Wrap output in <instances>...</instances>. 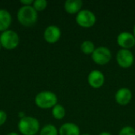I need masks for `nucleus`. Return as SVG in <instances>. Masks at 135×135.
I'll list each match as a JSON object with an SVG mask.
<instances>
[{
  "label": "nucleus",
  "mask_w": 135,
  "mask_h": 135,
  "mask_svg": "<svg viewBox=\"0 0 135 135\" xmlns=\"http://www.w3.org/2000/svg\"><path fill=\"white\" fill-rule=\"evenodd\" d=\"M17 17L21 25L31 27L37 21L38 13L32 6H22L17 11Z\"/></svg>",
  "instance_id": "obj_1"
},
{
  "label": "nucleus",
  "mask_w": 135,
  "mask_h": 135,
  "mask_svg": "<svg viewBox=\"0 0 135 135\" xmlns=\"http://www.w3.org/2000/svg\"><path fill=\"white\" fill-rule=\"evenodd\" d=\"M19 132L23 135H36L40 131V124L37 119L32 116H25L17 124Z\"/></svg>",
  "instance_id": "obj_2"
},
{
  "label": "nucleus",
  "mask_w": 135,
  "mask_h": 135,
  "mask_svg": "<svg viewBox=\"0 0 135 135\" xmlns=\"http://www.w3.org/2000/svg\"><path fill=\"white\" fill-rule=\"evenodd\" d=\"M36 105L41 109L53 108L58 104L57 95L51 91H42L35 97Z\"/></svg>",
  "instance_id": "obj_3"
},
{
  "label": "nucleus",
  "mask_w": 135,
  "mask_h": 135,
  "mask_svg": "<svg viewBox=\"0 0 135 135\" xmlns=\"http://www.w3.org/2000/svg\"><path fill=\"white\" fill-rule=\"evenodd\" d=\"M97 20L96 14L89 9H81L75 17L78 25L84 28L93 27L97 22Z\"/></svg>",
  "instance_id": "obj_4"
},
{
  "label": "nucleus",
  "mask_w": 135,
  "mask_h": 135,
  "mask_svg": "<svg viewBox=\"0 0 135 135\" xmlns=\"http://www.w3.org/2000/svg\"><path fill=\"white\" fill-rule=\"evenodd\" d=\"M20 42L18 34L11 29H8L0 34V43L2 47L7 50L16 48Z\"/></svg>",
  "instance_id": "obj_5"
},
{
  "label": "nucleus",
  "mask_w": 135,
  "mask_h": 135,
  "mask_svg": "<svg viewBox=\"0 0 135 135\" xmlns=\"http://www.w3.org/2000/svg\"><path fill=\"white\" fill-rule=\"evenodd\" d=\"M93 61L100 66H104L110 62L112 58V54L111 50L104 46L96 47L93 53L91 55Z\"/></svg>",
  "instance_id": "obj_6"
},
{
  "label": "nucleus",
  "mask_w": 135,
  "mask_h": 135,
  "mask_svg": "<svg viewBox=\"0 0 135 135\" xmlns=\"http://www.w3.org/2000/svg\"><path fill=\"white\" fill-rule=\"evenodd\" d=\"M116 62L123 69L131 67L134 62V56L131 50L119 49L116 54Z\"/></svg>",
  "instance_id": "obj_7"
},
{
  "label": "nucleus",
  "mask_w": 135,
  "mask_h": 135,
  "mask_svg": "<svg viewBox=\"0 0 135 135\" xmlns=\"http://www.w3.org/2000/svg\"><path fill=\"white\" fill-rule=\"evenodd\" d=\"M116 42L121 49L131 50L135 46V37L133 33L127 31L122 32L117 36Z\"/></svg>",
  "instance_id": "obj_8"
},
{
  "label": "nucleus",
  "mask_w": 135,
  "mask_h": 135,
  "mask_svg": "<svg viewBox=\"0 0 135 135\" xmlns=\"http://www.w3.org/2000/svg\"><path fill=\"white\" fill-rule=\"evenodd\" d=\"M87 81L89 85L93 89H100L104 85L105 77L101 71L98 70H93L88 74Z\"/></svg>",
  "instance_id": "obj_9"
},
{
  "label": "nucleus",
  "mask_w": 135,
  "mask_h": 135,
  "mask_svg": "<svg viewBox=\"0 0 135 135\" xmlns=\"http://www.w3.org/2000/svg\"><path fill=\"white\" fill-rule=\"evenodd\" d=\"M132 97V92L129 88L122 87L116 91L115 94V100L119 105L126 106L131 103Z\"/></svg>",
  "instance_id": "obj_10"
},
{
  "label": "nucleus",
  "mask_w": 135,
  "mask_h": 135,
  "mask_svg": "<svg viewBox=\"0 0 135 135\" xmlns=\"http://www.w3.org/2000/svg\"><path fill=\"white\" fill-rule=\"evenodd\" d=\"M61 29L54 25L47 26L44 32V38L48 44H55L61 37Z\"/></svg>",
  "instance_id": "obj_11"
},
{
  "label": "nucleus",
  "mask_w": 135,
  "mask_h": 135,
  "mask_svg": "<svg viewBox=\"0 0 135 135\" xmlns=\"http://www.w3.org/2000/svg\"><path fill=\"white\" fill-rule=\"evenodd\" d=\"M82 6L81 0H66L64 3V9L69 14L77 15L81 10Z\"/></svg>",
  "instance_id": "obj_12"
},
{
  "label": "nucleus",
  "mask_w": 135,
  "mask_h": 135,
  "mask_svg": "<svg viewBox=\"0 0 135 135\" xmlns=\"http://www.w3.org/2000/svg\"><path fill=\"white\" fill-rule=\"evenodd\" d=\"M59 135H81V131L76 123H65L60 127Z\"/></svg>",
  "instance_id": "obj_13"
},
{
  "label": "nucleus",
  "mask_w": 135,
  "mask_h": 135,
  "mask_svg": "<svg viewBox=\"0 0 135 135\" xmlns=\"http://www.w3.org/2000/svg\"><path fill=\"white\" fill-rule=\"evenodd\" d=\"M12 23L10 13L4 9H0V32H3L9 29Z\"/></svg>",
  "instance_id": "obj_14"
},
{
  "label": "nucleus",
  "mask_w": 135,
  "mask_h": 135,
  "mask_svg": "<svg viewBox=\"0 0 135 135\" xmlns=\"http://www.w3.org/2000/svg\"><path fill=\"white\" fill-rule=\"evenodd\" d=\"M51 114L55 119L61 120L66 116V109L62 104H57L55 107H53L51 110Z\"/></svg>",
  "instance_id": "obj_15"
},
{
  "label": "nucleus",
  "mask_w": 135,
  "mask_h": 135,
  "mask_svg": "<svg viewBox=\"0 0 135 135\" xmlns=\"http://www.w3.org/2000/svg\"><path fill=\"white\" fill-rule=\"evenodd\" d=\"M81 51L85 55H92L96 49L95 44L91 40H85L81 44Z\"/></svg>",
  "instance_id": "obj_16"
},
{
  "label": "nucleus",
  "mask_w": 135,
  "mask_h": 135,
  "mask_svg": "<svg viewBox=\"0 0 135 135\" xmlns=\"http://www.w3.org/2000/svg\"><path fill=\"white\" fill-rule=\"evenodd\" d=\"M40 135H59V130L53 124H47L40 130Z\"/></svg>",
  "instance_id": "obj_17"
},
{
  "label": "nucleus",
  "mask_w": 135,
  "mask_h": 135,
  "mask_svg": "<svg viewBox=\"0 0 135 135\" xmlns=\"http://www.w3.org/2000/svg\"><path fill=\"white\" fill-rule=\"evenodd\" d=\"M32 6L37 12L38 11H43L47 8V2L46 0H35L33 2Z\"/></svg>",
  "instance_id": "obj_18"
},
{
  "label": "nucleus",
  "mask_w": 135,
  "mask_h": 135,
  "mask_svg": "<svg viewBox=\"0 0 135 135\" xmlns=\"http://www.w3.org/2000/svg\"><path fill=\"white\" fill-rule=\"evenodd\" d=\"M119 135H135V129L131 126H125L119 131Z\"/></svg>",
  "instance_id": "obj_19"
},
{
  "label": "nucleus",
  "mask_w": 135,
  "mask_h": 135,
  "mask_svg": "<svg viewBox=\"0 0 135 135\" xmlns=\"http://www.w3.org/2000/svg\"><path fill=\"white\" fill-rule=\"evenodd\" d=\"M6 119H7V115L6 112L0 110V127L2 126L6 123Z\"/></svg>",
  "instance_id": "obj_20"
},
{
  "label": "nucleus",
  "mask_w": 135,
  "mask_h": 135,
  "mask_svg": "<svg viewBox=\"0 0 135 135\" xmlns=\"http://www.w3.org/2000/svg\"><path fill=\"white\" fill-rule=\"evenodd\" d=\"M33 0H21L20 2L23 6H32L33 4Z\"/></svg>",
  "instance_id": "obj_21"
},
{
  "label": "nucleus",
  "mask_w": 135,
  "mask_h": 135,
  "mask_svg": "<svg viewBox=\"0 0 135 135\" xmlns=\"http://www.w3.org/2000/svg\"><path fill=\"white\" fill-rule=\"evenodd\" d=\"M25 115V112H19L18 113V117L20 118V119H22V118H24Z\"/></svg>",
  "instance_id": "obj_22"
},
{
  "label": "nucleus",
  "mask_w": 135,
  "mask_h": 135,
  "mask_svg": "<svg viewBox=\"0 0 135 135\" xmlns=\"http://www.w3.org/2000/svg\"><path fill=\"white\" fill-rule=\"evenodd\" d=\"M99 135H112L110 132H108V131H103L101 133H100Z\"/></svg>",
  "instance_id": "obj_23"
},
{
  "label": "nucleus",
  "mask_w": 135,
  "mask_h": 135,
  "mask_svg": "<svg viewBox=\"0 0 135 135\" xmlns=\"http://www.w3.org/2000/svg\"><path fill=\"white\" fill-rule=\"evenodd\" d=\"M6 135H19L17 133H15V132H11V133H9Z\"/></svg>",
  "instance_id": "obj_24"
},
{
  "label": "nucleus",
  "mask_w": 135,
  "mask_h": 135,
  "mask_svg": "<svg viewBox=\"0 0 135 135\" xmlns=\"http://www.w3.org/2000/svg\"><path fill=\"white\" fill-rule=\"evenodd\" d=\"M133 34H134V36L135 37V24L134 25V28H133Z\"/></svg>",
  "instance_id": "obj_25"
},
{
  "label": "nucleus",
  "mask_w": 135,
  "mask_h": 135,
  "mask_svg": "<svg viewBox=\"0 0 135 135\" xmlns=\"http://www.w3.org/2000/svg\"><path fill=\"white\" fill-rule=\"evenodd\" d=\"M81 135H91V134H87V133H85V134H81Z\"/></svg>",
  "instance_id": "obj_26"
},
{
  "label": "nucleus",
  "mask_w": 135,
  "mask_h": 135,
  "mask_svg": "<svg viewBox=\"0 0 135 135\" xmlns=\"http://www.w3.org/2000/svg\"><path fill=\"white\" fill-rule=\"evenodd\" d=\"M1 47H2V45H1V43H0V49H1Z\"/></svg>",
  "instance_id": "obj_27"
}]
</instances>
